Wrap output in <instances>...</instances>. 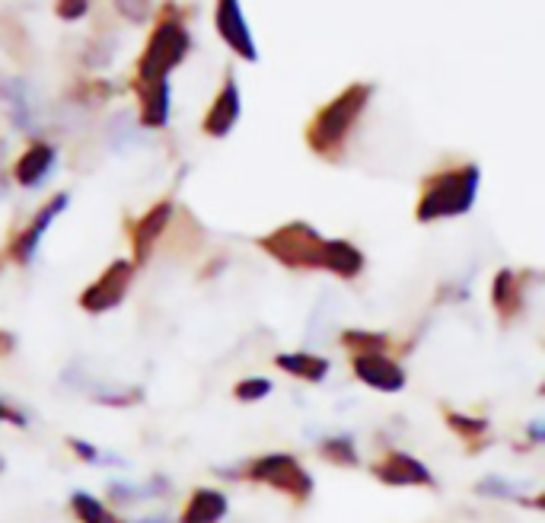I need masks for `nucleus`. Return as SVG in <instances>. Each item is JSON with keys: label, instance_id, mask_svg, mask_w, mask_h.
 <instances>
[{"label": "nucleus", "instance_id": "obj_14", "mask_svg": "<svg viewBox=\"0 0 545 523\" xmlns=\"http://www.w3.org/2000/svg\"><path fill=\"white\" fill-rule=\"evenodd\" d=\"M227 495L217 488H195L192 498L185 501L179 523H220L227 517Z\"/></svg>", "mask_w": 545, "mask_h": 523}, {"label": "nucleus", "instance_id": "obj_10", "mask_svg": "<svg viewBox=\"0 0 545 523\" xmlns=\"http://www.w3.org/2000/svg\"><path fill=\"white\" fill-rule=\"evenodd\" d=\"M243 115V96H240V87H236L233 74H227L224 87L214 96V103L204 112V122H201V131L208 134V138H227L233 131V125L240 122Z\"/></svg>", "mask_w": 545, "mask_h": 523}, {"label": "nucleus", "instance_id": "obj_23", "mask_svg": "<svg viewBox=\"0 0 545 523\" xmlns=\"http://www.w3.org/2000/svg\"><path fill=\"white\" fill-rule=\"evenodd\" d=\"M271 393V380L265 377H249V380H240L233 386V396L240 402H259Z\"/></svg>", "mask_w": 545, "mask_h": 523}, {"label": "nucleus", "instance_id": "obj_20", "mask_svg": "<svg viewBox=\"0 0 545 523\" xmlns=\"http://www.w3.org/2000/svg\"><path fill=\"white\" fill-rule=\"evenodd\" d=\"M319 453H322V460H329L332 466H357L361 463L351 437H326V441L319 444Z\"/></svg>", "mask_w": 545, "mask_h": 523}, {"label": "nucleus", "instance_id": "obj_13", "mask_svg": "<svg viewBox=\"0 0 545 523\" xmlns=\"http://www.w3.org/2000/svg\"><path fill=\"white\" fill-rule=\"evenodd\" d=\"M55 160H58V150L51 144H45V141L29 144L20 154V160L13 163V179L20 182L23 189H32V185H39L51 173Z\"/></svg>", "mask_w": 545, "mask_h": 523}, {"label": "nucleus", "instance_id": "obj_25", "mask_svg": "<svg viewBox=\"0 0 545 523\" xmlns=\"http://www.w3.org/2000/svg\"><path fill=\"white\" fill-rule=\"evenodd\" d=\"M71 450L77 453L80 460H87V463H93L99 453H96V447L93 444H83V441H77V437H71Z\"/></svg>", "mask_w": 545, "mask_h": 523}, {"label": "nucleus", "instance_id": "obj_2", "mask_svg": "<svg viewBox=\"0 0 545 523\" xmlns=\"http://www.w3.org/2000/svg\"><path fill=\"white\" fill-rule=\"evenodd\" d=\"M479 182H482V173L475 163H463V166H453V170H440L428 176L415 205V221L431 224V221H444V217H459L472 211L475 195H479Z\"/></svg>", "mask_w": 545, "mask_h": 523}, {"label": "nucleus", "instance_id": "obj_1", "mask_svg": "<svg viewBox=\"0 0 545 523\" xmlns=\"http://www.w3.org/2000/svg\"><path fill=\"white\" fill-rule=\"evenodd\" d=\"M370 96H373L370 83H351L348 90L329 99V103L310 118V125H306V147L322 160L342 157L354 125L361 122V115L370 103Z\"/></svg>", "mask_w": 545, "mask_h": 523}, {"label": "nucleus", "instance_id": "obj_27", "mask_svg": "<svg viewBox=\"0 0 545 523\" xmlns=\"http://www.w3.org/2000/svg\"><path fill=\"white\" fill-rule=\"evenodd\" d=\"M13 345H16L13 335L10 332H0V358H7V354L13 351Z\"/></svg>", "mask_w": 545, "mask_h": 523}, {"label": "nucleus", "instance_id": "obj_5", "mask_svg": "<svg viewBox=\"0 0 545 523\" xmlns=\"http://www.w3.org/2000/svg\"><path fill=\"white\" fill-rule=\"evenodd\" d=\"M246 476L252 482L278 488L281 495L294 498V501H306L313 495V476L297 463V457H291V453H268V457L252 460Z\"/></svg>", "mask_w": 545, "mask_h": 523}, {"label": "nucleus", "instance_id": "obj_16", "mask_svg": "<svg viewBox=\"0 0 545 523\" xmlns=\"http://www.w3.org/2000/svg\"><path fill=\"white\" fill-rule=\"evenodd\" d=\"M141 96V125L163 128L169 122V83H150V87H134Z\"/></svg>", "mask_w": 545, "mask_h": 523}, {"label": "nucleus", "instance_id": "obj_19", "mask_svg": "<svg viewBox=\"0 0 545 523\" xmlns=\"http://www.w3.org/2000/svg\"><path fill=\"white\" fill-rule=\"evenodd\" d=\"M342 345L354 354H386L389 348V335L383 332H364V329H348L342 332Z\"/></svg>", "mask_w": 545, "mask_h": 523}, {"label": "nucleus", "instance_id": "obj_22", "mask_svg": "<svg viewBox=\"0 0 545 523\" xmlns=\"http://www.w3.org/2000/svg\"><path fill=\"white\" fill-rule=\"evenodd\" d=\"M71 511L80 523H109V511H106V504L96 501L93 495L87 492H77L71 498Z\"/></svg>", "mask_w": 545, "mask_h": 523}, {"label": "nucleus", "instance_id": "obj_21", "mask_svg": "<svg viewBox=\"0 0 545 523\" xmlns=\"http://www.w3.org/2000/svg\"><path fill=\"white\" fill-rule=\"evenodd\" d=\"M444 418H447L450 431L463 437V441H482V437L488 434V421H485V418H479V415H463V412L447 409V412H444Z\"/></svg>", "mask_w": 545, "mask_h": 523}, {"label": "nucleus", "instance_id": "obj_12", "mask_svg": "<svg viewBox=\"0 0 545 523\" xmlns=\"http://www.w3.org/2000/svg\"><path fill=\"white\" fill-rule=\"evenodd\" d=\"M370 472L377 476L383 485H393V488H402V485H434V476L428 472L421 460L408 457V453H386L380 463H373Z\"/></svg>", "mask_w": 545, "mask_h": 523}, {"label": "nucleus", "instance_id": "obj_24", "mask_svg": "<svg viewBox=\"0 0 545 523\" xmlns=\"http://www.w3.org/2000/svg\"><path fill=\"white\" fill-rule=\"evenodd\" d=\"M55 13L61 16V20H80V16L90 13V4H87V0H61V4L55 7Z\"/></svg>", "mask_w": 545, "mask_h": 523}, {"label": "nucleus", "instance_id": "obj_3", "mask_svg": "<svg viewBox=\"0 0 545 523\" xmlns=\"http://www.w3.org/2000/svg\"><path fill=\"white\" fill-rule=\"evenodd\" d=\"M192 48L189 29L182 26V20L166 10L157 26H153L150 39L144 45V52L138 58V71H134V87H150V83H166V77L176 71V67L185 61Z\"/></svg>", "mask_w": 545, "mask_h": 523}, {"label": "nucleus", "instance_id": "obj_28", "mask_svg": "<svg viewBox=\"0 0 545 523\" xmlns=\"http://www.w3.org/2000/svg\"><path fill=\"white\" fill-rule=\"evenodd\" d=\"M530 437H533V444L542 441V425H539V421H536V425H530Z\"/></svg>", "mask_w": 545, "mask_h": 523}, {"label": "nucleus", "instance_id": "obj_6", "mask_svg": "<svg viewBox=\"0 0 545 523\" xmlns=\"http://www.w3.org/2000/svg\"><path fill=\"white\" fill-rule=\"evenodd\" d=\"M131 278H134V265L128 259H118L112 262L106 272H102L87 291L80 294V310H87L93 316L106 313L112 307L125 300L128 288H131Z\"/></svg>", "mask_w": 545, "mask_h": 523}, {"label": "nucleus", "instance_id": "obj_18", "mask_svg": "<svg viewBox=\"0 0 545 523\" xmlns=\"http://www.w3.org/2000/svg\"><path fill=\"white\" fill-rule=\"evenodd\" d=\"M275 364L284 370V374L300 377L306 383H319V380H326V374H329V361L326 358H316V354H306V351L278 354Z\"/></svg>", "mask_w": 545, "mask_h": 523}, {"label": "nucleus", "instance_id": "obj_9", "mask_svg": "<svg viewBox=\"0 0 545 523\" xmlns=\"http://www.w3.org/2000/svg\"><path fill=\"white\" fill-rule=\"evenodd\" d=\"M169 221H173V201L169 198H163V201H157L138 224L131 227V252H134V259H131V265L138 268V265H144L150 256H153V249H157V243L163 240V233H166V227H169Z\"/></svg>", "mask_w": 545, "mask_h": 523}, {"label": "nucleus", "instance_id": "obj_15", "mask_svg": "<svg viewBox=\"0 0 545 523\" xmlns=\"http://www.w3.org/2000/svg\"><path fill=\"white\" fill-rule=\"evenodd\" d=\"M364 265V252L348 240H326V246H322V268L338 278H357L364 272Z\"/></svg>", "mask_w": 545, "mask_h": 523}, {"label": "nucleus", "instance_id": "obj_7", "mask_svg": "<svg viewBox=\"0 0 545 523\" xmlns=\"http://www.w3.org/2000/svg\"><path fill=\"white\" fill-rule=\"evenodd\" d=\"M67 208V195L61 192V195H51L45 205L36 211V217L13 236V243H10V249H7V256L16 262V265H29L32 262V256H36V249H39V243H42V236H45V230L51 227V221L61 214Z\"/></svg>", "mask_w": 545, "mask_h": 523}, {"label": "nucleus", "instance_id": "obj_30", "mask_svg": "<svg viewBox=\"0 0 545 523\" xmlns=\"http://www.w3.org/2000/svg\"><path fill=\"white\" fill-rule=\"evenodd\" d=\"M0 469H4V457H0Z\"/></svg>", "mask_w": 545, "mask_h": 523}, {"label": "nucleus", "instance_id": "obj_11", "mask_svg": "<svg viewBox=\"0 0 545 523\" xmlns=\"http://www.w3.org/2000/svg\"><path fill=\"white\" fill-rule=\"evenodd\" d=\"M354 377L367 383L370 390L380 393H399L405 386V370L399 361H393L389 354H357L351 361Z\"/></svg>", "mask_w": 545, "mask_h": 523}, {"label": "nucleus", "instance_id": "obj_29", "mask_svg": "<svg viewBox=\"0 0 545 523\" xmlns=\"http://www.w3.org/2000/svg\"><path fill=\"white\" fill-rule=\"evenodd\" d=\"M109 523H128V520H122V517H109Z\"/></svg>", "mask_w": 545, "mask_h": 523}, {"label": "nucleus", "instance_id": "obj_4", "mask_svg": "<svg viewBox=\"0 0 545 523\" xmlns=\"http://www.w3.org/2000/svg\"><path fill=\"white\" fill-rule=\"evenodd\" d=\"M322 246H326V236L303 221L284 224L259 240V249L287 268H322Z\"/></svg>", "mask_w": 545, "mask_h": 523}, {"label": "nucleus", "instance_id": "obj_17", "mask_svg": "<svg viewBox=\"0 0 545 523\" xmlns=\"http://www.w3.org/2000/svg\"><path fill=\"white\" fill-rule=\"evenodd\" d=\"M491 307H495L504 319L520 313L523 294H520L517 272H510V268H501V272L495 275V281H491Z\"/></svg>", "mask_w": 545, "mask_h": 523}, {"label": "nucleus", "instance_id": "obj_26", "mask_svg": "<svg viewBox=\"0 0 545 523\" xmlns=\"http://www.w3.org/2000/svg\"><path fill=\"white\" fill-rule=\"evenodd\" d=\"M0 421H13L16 428H26V415H20L16 409H10L4 399H0Z\"/></svg>", "mask_w": 545, "mask_h": 523}, {"label": "nucleus", "instance_id": "obj_8", "mask_svg": "<svg viewBox=\"0 0 545 523\" xmlns=\"http://www.w3.org/2000/svg\"><path fill=\"white\" fill-rule=\"evenodd\" d=\"M214 26L220 32V39L227 42V48L243 61H255L259 58V48H255L252 42V32H249V23L246 16L240 10V4L236 0H220V4L214 7Z\"/></svg>", "mask_w": 545, "mask_h": 523}]
</instances>
